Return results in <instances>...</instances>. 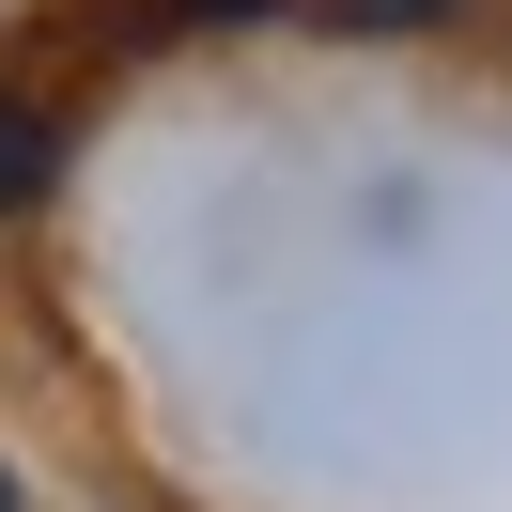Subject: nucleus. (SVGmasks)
<instances>
[{"label":"nucleus","mask_w":512,"mask_h":512,"mask_svg":"<svg viewBox=\"0 0 512 512\" xmlns=\"http://www.w3.org/2000/svg\"><path fill=\"white\" fill-rule=\"evenodd\" d=\"M47 187V125H32V109H16V94H0V218H16V202H32Z\"/></svg>","instance_id":"nucleus-1"},{"label":"nucleus","mask_w":512,"mask_h":512,"mask_svg":"<svg viewBox=\"0 0 512 512\" xmlns=\"http://www.w3.org/2000/svg\"><path fill=\"white\" fill-rule=\"evenodd\" d=\"M342 16H373V32H404V16H435V0H342Z\"/></svg>","instance_id":"nucleus-2"},{"label":"nucleus","mask_w":512,"mask_h":512,"mask_svg":"<svg viewBox=\"0 0 512 512\" xmlns=\"http://www.w3.org/2000/svg\"><path fill=\"white\" fill-rule=\"evenodd\" d=\"M0 512H16V466H0Z\"/></svg>","instance_id":"nucleus-3"}]
</instances>
